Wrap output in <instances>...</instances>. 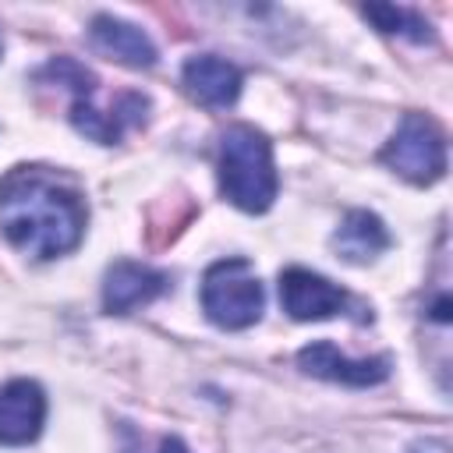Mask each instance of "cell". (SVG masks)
Instances as JSON below:
<instances>
[{
    "mask_svg": "<svg viewBox=\"0 0 453 453\" xmlns=\"http://www.w3.org/2000/svg\"><path fill=\"white\" fill-rule=\"evenodd\" d=\"M333 248H336V255H340L343 262L361 265V262L379 258V255L389 248V230H386V223H382L375 212L354 209V212H347V216L340 219L336 234H333Z\"/></svg>",
    "mask_w": 453,
    "mask_h": 453,
    "instance_id": "7c38bea8",
    "label": "cell"
},
{
    "mask_svg": "<svg viewBox=\"0 0 453 453\" xmlns=\"http://www.w3.org/2000/svg\"><path fill=\"white\" fill-rule=\"evenodd\" d=\"M159 453H191V449H188V446H184L177 435H166V439L159 442Z\"/></svg>",
    "mask_w": 453,
    "mask_h": 453,
    "instance_id": "9a60e30c",
    "label": "cell"
},
{
    "mask_svg": "<svg viewBox=\"0 0 453 453\" xmlns=\"http://www.w3.org/2000/svg\"><path fill=\"white\" fill-rule=\"evenodd\" d=\"M85 219V198L64 173L46 166H14L4 173L0 230L18 251L32 258L67 255L81 244Z\"/></svg>",
    "mask_w": 453,
    "mask_h": 453,
    "instance_id": "6da1fadb",
    "label": "cell"
},
{
    "mask_svg": "<svg viewBox=\"0 0 453 453\" xmlns=\"http://www.w3.org/2000/svg\"><path fill=\"white\" fill-rule=\"evenodd\" d=\"M180 81L188 88V96L202 106H212V110H223V106H234L237 96H241V71L216 57V53H198L184 64L180 71Z\"/></svg>",
    "mask_w": 453,
    "mask_h": 453,
    "instance_id": "30bf717a",
    "label": "cell"
},
{
    "mask_svg": "<svg viewBox=\"0 0 453 453\" xmlns=\"http://www.w3.org/2000/svg\"><path fill=\"white\" fill-rule=\"evenodd\" d=\"M46 421V393L32 379H11L0 386V446H28Z\"/></svg>",
    "mask_w": 453,
    "mask_h": 453,
    "instance_id": "ba28073f",
    "label": "cell"
},
{
    "mask_svg": "<svg viewBox=\"0 0 453 453\" xmlns=\"http://www.w3.org/2000/svg\"><path fill=\"white\" fill-rule=\"evenodd\" d=\"M379 159L411 184H435L446 173V131L428 113H407Z\"/></svg>",
    "mask_w": 453,
    "mask_h": 453,
    "instance_id": "5b68a950",
    "label": "cell"
},
{
    "mask_svg": "<svg viewBox=\"0 0 453 453\" xmlns=\"http://www.w3.org/2000/svg\"><path fill=\"white\" fill-rule=\"evenodd\" d=\"M297 368L304 375H315V379H326V382H340V386H357V389L379 386V382L389 379V357L386 354H379V357H347L326 340L308 343L297 354Z\"/></svg>",
    "mask_w": 453,
    "mask_h": 453,
    "instance_id": "52a82bcc",
    "label": "cell"
},
{
    "mask_svg": "<svg viewBox=\"0 0 453 453\" xmlns=\"http://www.w3.org/2000/svg\"><path fill=\"white\" fill-rule=\"evenodd\" d=\"M411 453H449V446L442 439H418L411 446Z\"/></svg>",
    "mask_w": 453,
    "mask_h": 453,
    "instance_id": "5bb4252c",
    "label": "cell"
},
{
    "mask_svg": "<svg viewBox=\"0 0 453 453\" xmlns=\"http://www.w3.org/2000/svg\"><path fill=\"white\" fill-rule=\"evenodd\" d=\"M361 14H365L368 21H375V28H379V32H389V35H407V39H414V42L432 39V25H428V21H425L418 11H411V7L368 4V7H361Z\"/></svg>",
    "mask_w": 453,
    "mask_h": 453,
    "instance_id": "4fadbf2b",
    "label": "cell"
},
{
    "mask_svg": "<svg viewBox=\"0 0 453 453\" xmlns=\"http://www.w3.org/2000/svg\"><path fill=\"white\" fill-rule=\"evenodd\" d=\"M219 191L244 212H265L276 202L280 177L269 138L251 124H234L219 138Z\"/></svg>",
    "mask_w": 453,
    "mask_h": 453,
    "instance_id": "7a4b0ae2",
    "label": "cell"
},
{
    "mask_svg": "<svg viewBox=\"0 0 453 453\" xmlns=\"http://www.w3.org/2000/svg\"><path fill=\"white\" fill-rule=\"evenodd\" d=\"M202 308L219 329H248L262 319L265 290L248 258H219L202 276Z\"/></svg>",
    "mask_w": 453,
    "mask_h": 453,
    "instance_id": "277c9868",
    "label": "cell"
},
{
    "mask_svg": "<svg viewBox=\"0 0 453 453\" xmlns=\"http://www.w3.org/2000/svg\"><path fill=\"white\" fill-rule=\"evenodd\" d=\"M280 304L297 322H319V319L343 315L354 304V297L347 290H340L333 280H326L311 269L290 265L280 273Z\"/></svg>",
    "mask_w": 453,
    "mask_h": 453,
    "instance_id": "8992f818",
    "label": "cell"
},
{
    "mask_svg": "<svg viewBox=\"0 0 453 453\" xmlns=\"http://www.w3.org/2000/svg\"><path fill=\"white\" fill-rule=\"evenodd\" d=\"M170 276L142 265V262H113L103 280V308L110 315H127L142 304H152L159 294H166Z\"/></svg>",
    "mask_w": 453,
    "mask_h": 453,
    "instance_id": "9c48e42d",
    "label": "cell"
},
{
    "mask_svg": "<svg viewBox=\"0 0 453 453\" xmlns=\"http://www.w3.org/2000/svg\"><path fill=\"white\" fill-rule=\"evenodd\" d=\"M124 439H127V453H138V435L127 425H124Z\"/></svg>",
    "mask_w": 453,
    "mask_h": 453,
    "instance_id": "2e32d148",
    "label": "cell"
},
{
    "mask_svg": "<svg viewBox=\"0 0 453 453\" xmlns=\"http://www.w3.org/2000/svg\"><path fill=\"white\" fill-rule=\"evenodd\" d=\"M88 39L99 53H106L110 60L124 64V67H134V71H149L156 64V46L152 39L124 21V18H113V14H96L92 25H88Z\"/></svg>",
    "mask_w": 453,
    "mask_h": 453,
    "instance_id": "8fae6325",
    "label": "cell"
},
{
    "mask_svg": "<svg viewBox=\"0 0 453 453\" xmlns=\"http://www.w3.org/2000/svg\"><path fill=\"white\" fill-rule=\"evenodd\" d=\"M39 78H53L57 85H67V88L74 92L71 124H74L85 138H92V142H99V145H113V142L124 134L127 124H145V110H149V99H145V96L124 92V96L117 99V106L99 110V106L92 103V96H96V74H92L88 67H81L78 60H71V57L50 60V64L39 71Z\"/></svg>",
    "mask_w": 453,
    "mask_h": 453,
    "instance_id": "3957f363",
    "label": "cell"
}]
</instances>
